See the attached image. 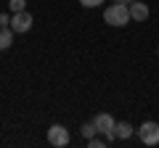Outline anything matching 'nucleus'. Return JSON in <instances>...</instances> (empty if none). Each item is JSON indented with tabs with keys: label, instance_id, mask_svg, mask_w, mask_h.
Wrapping results in <instances>:
<instances>
[{
	"label": "nucleus",
	"instance_id": "1",
	"mask_svg": "<svg viewBox=\"0 0 159 148\" xmlns=\"http://www.w3.org/2000/svg\"><path fill=\"white\" fill-rule=\"evenodd\" d=\"M103 21H106L109 27H125L127 21H133L130 6H125V3H111V6L103 11Z\"/></svg>",
	"mask_w": 159,
	"mask_h": 148
},
{
	"label": "nucleus",
	"instance_id": "2",
	"mask_svg": "<svg viewBox=\"0 0 159 148\" xmlns=\"http://www.w3.org/2000/svg\"><path fill=\"white\" fill-rule=\"evenodd\" d=\"M96 127H98V135H103L106 140H114L117 137V119H114L111 114H106V111H101V114H96Z\"/></svg>",
	"mask_w": 159,
	"mask_h": 148
},
{
	"label": "nucleus",
	"instance_id": "3",
	"mask_svg": "<svg viewBox=\"0 0 159 148\" xmlns=\"http://www.w3.org/2000/svg\"><path fill=\"white\" fill-rule=\"evenodd\" d=\"M138 137H141L143 146H157L159 143V124L157 122H143L138 127Z\"/></svg>",
	"mask_w": 159,
	"mask_h": 148
},
{
	"label": "nucleus",
	"instance_id": "4",
	"mask_svg": "<svg viewBox=\"0 0 159 148\" xmlns=\"http://www.w3.org/2000/svg\"><path fill=\"white\" fill-rule=\"evenodd\" d=\"M32 21H34V19H32V13H29V11H16L11 16V29L16 34H27L29 29H32Z\"/></svg>",
	"mask_w": 159,
	"mask_h": 148
},
{
	"label": "nucleus",
	"instance_id": "5",
	"mask_svg": "<svg viewBox=\"0 0 159 148\" xmlns=\"http://www.w3.org/2000/svg\"><path fill=\"white\" fill-rule=\"evenodd\" d=\"M48 143L56 146V148L69 146V130L64 124H51V127H48Z\"/></svg>",
	"mask_w": 159,
	"mask_h": 148
},
{
	"label": "nucleus",
	"instance_id": "6",
	"mask_svg": "<svg viewBox=\"0 0 159 148\" xmlns=\"http://www.w3.org/2000/svg\"><path fill=\"white\" fill-rule=\"evenodd\" d=\"M130 16H133V21H146V19H148V6L141 3V0L130 3Z\"/></svg>",
	"mask_w": 159,
	"mask_h": 148
},
{
	"label": "nucleus",
	"instance_id": "7",
	"mask_svg": "<svg viewBox=\"0 0 159 148\" xmlns=\"http://www.w3.org/2000/svg\"><path fill=\"white\" fill-rule=\"evenodd\" d=\"M13 29L11 27H0V50H8V48L13 45Z\"/></svg>",
	"mask_w": 159,
	"mask_h": 148
},
{
	"label": "nucleus",
	"instance_id": "8",
	"mask_svg": "<svg viewBox=\"0 0 159 148\" xmlns=\"http://www.w3.org/2000/svg\"><path fill=\"white\" fill-rule=\"evenodd\" d=\"M80 135L85 137V140H90V137H96V135H98V127H96V122H85V124L80 127Z\"/></svg>",
	"mask_w": 159,
	"mask_h": 148
},
{
	"label": "nucleus",
	"instance_id": "9",
	"mask_svg": "<svg viewBox=\"0 0 159 148\" xmlns=\"http://www.w3.org/2000/svg\"><path fill=\"white\" fill-rule=\"evenodd\" d=\"M117 137H119V140L133 137V124H127V122H117Z\"/></svg>",
	"mask_w": 159,
	"mask_h": 148
},
{
	"label": "nucleus",
	"instance_id": "10",
	"mask_svg": "<svg viewBox=\"0 0 159 148\" xmlns=\"http://www.w3.org/2000/svg\"><path fill=\"white\" fill-rule=\"evenodd\" d=\"M8 6H11V11H27V0H8Z\"/></svg>",
	"mask_w": 159,
	"mask_h": 148
},
{
	"label": "nucleus",
	"instance_id": "11",
	"mask_svg": "<svg viewBox=\"0 0 159 148\" xmlns=\"http://www.w3.org/2000/svg\"><path fill=\"white\" fill-rule=\"evenodd\" d=\"M88 146H90V148H103V146H106V137H90Z\"/></svg>",
	"mask_w": 159,
	"mask_h": 148
},
{
	"label": "nucleus",
	"instance_id": "12",
	"mask_svg": "<svg viewBox=\"0 0 159 148\" xmlns=\"http://www.w3.org/2000/svg\"><path fill=\"white\" fill-rule=\"evenodd\" d=\"M85 8H98V6H103V0H80Z\"/></svg>",
	"mask_w": 159,
	"mask_h": 148
},
{
	"label": "nucleus",
	"instance_id": "13",
	"mask_svg": "<svg viewBox=\"0 0 159 148\" xmlns=\"http://www.w3.org/2000/svg\"><path fill=\"white\" fill-rule=\"evenodd\" d=\"M0 27H11V16L8 13H0Z\"/></svg>",
	"mask_w": 159,
	"mask_h": 148
},
{
	"label": "nucleus",
	"instance_id": "14",
	"mask_svg": "<svg viewBox=\"0 0 159 148\" xmlns=\"http://www.w3.org/2000/svg\"><path fill=\"white\" fill-rule=\"evenodd\" d=\"M114 3H125V6H130V3H135V0H114Z\"/></svg>",
	"mask_w": 159,
	"mask_h": 148
},
{
	"label": "nucleus",
	"instance_id": "15",
	"mask_svg": "<svg viewBox=\"0 0 159 148\" xmlns=\"http://www.w3.org/2000/svg\"><path fill=\"white\" fill-rule=\"evenodd\" d=\"M157 56H159V50H157Z\"/></svg>",
	"mask_w": 159,
	"mask_h": 148
}]
</instances>
